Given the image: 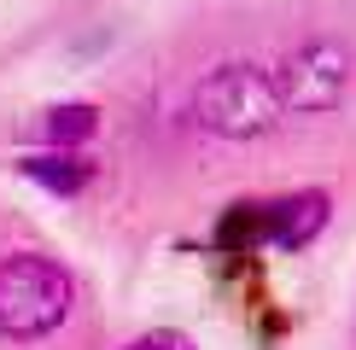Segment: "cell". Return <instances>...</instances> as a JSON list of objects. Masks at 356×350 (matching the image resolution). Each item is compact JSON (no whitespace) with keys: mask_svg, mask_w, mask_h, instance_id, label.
<instances>
[{"mask_svg":"<svg viewBox=\"0 0 356 350\" xmlns=\"http://www.w3.org/2000/svg\"><path fill=\"white\" fill-rule=\"evenodd\" d=\"M70 315V274L53 257L12 251L0 257V339H47Z\"/></svg>","mask_w":356,"mask_h":350,"instance_id":"obj_1","label":"cell"},{"mask_svg":"<svg viewBox=\"0 0 356 350\" xmlns=\"http://www.w3.org/2000/svg\"><path fill=\"white\" fill-rule=\"evenodd\" d=\"M193 111H199V123L211 128V135H222V140H257V135H269L280 123L286 94H280V82L263 76L257 65H216L211 76L199 82V94H193Z\"/></svg>","mask_w":356,"mask_h":350,"instance_id":"obj_2","label":"cell"},{"mask_svg":"<svg viewBox=\"0 0 356 350\" xmlns=\"http://www.w3.org/2000/svg\"><path fill=\"white\" fill-rule=\"evenodd\" d=\"M280 94L292 111H333L350 88V47L345 41H304L298 53L280 65Z\"/></svg>","mask_w":356,"mask_h":350,"instance_id":"obj_3","label":"cell"},{"mask_svg":"<svg viewBox=\"0 0 356 350\" xmlns=\"http://www.w3.org/2000/svg\"><path fill=\"white\" fill-rule=\"evenodd\" d=\"M327 204H333V199L321 193V187H304V193L269 204V240L280 245V251H298V245H309L321 228H327Z\"/></svg>","mask_w":356,"mask_h":350,"instance_id":"obj_4","label":"cell"},{"mask_svg":"<svg viewBox=\"0 0 356 350\" xmlns=\"http://www.w3.org/2000/svg\"><path fill=\"white\" fill-rule=\"evenodd\" d=\"M35 187H47V193L58 199H70V193H82L88 181H94V164H88L82 152H70V146H53V152H35V158H24L18 164Z\"/></svg>","mask_w":356,"mask_h":350,"instance_id":"obj_5","label":"cell"},{"mask_svg":"<svg viewBox=\"0 0 356 350\" xmlns=\"http://www.w3.org/2000/svg\"><path fill=\"white\" fill-rule=\"evenodd\" d=\"M41 128H47L53 146H82V140L99 135V111L88 106V99H65V106H53L41 117Z\"/></svg>","mask_w":356,"mask_h":350,"instance_id":"obj_6","label":"cell"},{"mask_svg":"<svg viewBox=\"0 0 356 350\" xmlns=\"http://www.w3.org/2000/svg\"><path fill=\"white\" fill-rule=\"evenodd\" d=\"M123 350H193L181 333H146V339H135V344H123Z\"/></svg>","mask_w":356,"mask_h":350,"instance_id":"obj_7","label":"cell"}]
</instances>
